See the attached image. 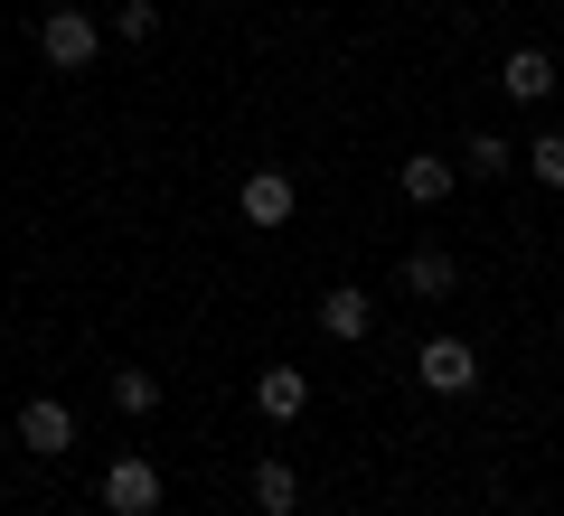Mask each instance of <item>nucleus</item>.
Listing matches in <instances>:
<instances>
[{"mask_svg":"<svg viewBox=\"0 0 564 516\" xmlns=\"http://www.w3.org/2000/svg\"><path fill=\"white\" fill-rule=\"evenodd\" d=\"M254 507H263V516H292V507H302V479H292V460H254Z\"/></svg>","mask_w":564,"mask_h":516,"instance_id":"9d476101","label":"nucleus"},{"mask_svg":"<svg viewBox=\"0 0 564 516\" xmlns=\"http://www.w3.org/2000/svg\"><path fill=\"white\" fill-rule=\"evenodd\" d=\"M452 282H462V263H452V254H443V244H423V254H414V263H404V292H414V300H443V292H452Z\"/></svg>","mask_w":564,"mask_h":516,"instance_id":"1a4fd4ad","label":"nucleus"},{"mask_svg":"<svg viewBox=\"0 0 564 516\" xmlns=\"http://www.w3.org/2000/svg\"><path fill=\"white\" fill-rule=\"evenodd\" d=\"M452 179H462V169H452V160H433V151H414V160L395 169V188H404L414 207H443V198H452Z\"/></svg>","mask_w":564,"mask_h":516,"instance_id":"39448f33","label":"nucleus"},{"mask_svg":"<svg viewBox=\"0 0 564 516\" xmlns=\"http://www.w3.org/2000/svg\"><path fill=\"white\" fill-rule=\"evenodd\" d=\"M321 329L329 338H367V329H377V300H367V292H329L321 300Z\"/></svg>","mask_w":564,"mask_h":516,"instance_id":"9b49d317","label":"nucleus"},{"mask_svg":"<svg viewBox=\"0 0 564 516\" xmlns=\"http://www.w3.org/2000/svg\"><path fill=\"white\" fill-rule=\"evenodd\" d=\"M254 404H263L273 422H292V414L311 404V376H302V366H263V376H254Z\"/></svg>","mask_w":564,"mask_h":516,"instance_id":"423d86ee","label":"nucleus"},{"mask_svg":"<svg viewBox=\"0 0 564 516\" xmlns=\"http://www.w3.org/2000/svg\"><path fill=\"white\" fill-rule=\"evenodd\" d=\"M245 217L254 226H292V179H282V169H254V179H245Z\"/></svg>","mask_w":564,"mask_h":516,"instance_id":"6e6552de","label":"nucleus"},{"mask_svg":"<svg viewBox=\"0 0 564 516\" xmlns=\"http://www.w3.org/2000/svg\"><path fill=\"white\" fill-rule=\"evenodd\" d=\"M20 441L39 460H57V451H76V414H66L57 395H39V404H20Z\"/></svg>","mask_w":564,"mask_h":516,"instance_id":"20e7f679","label":"nucleus"},{"mask_svg":"<svg viewBox=\"0 0 564 516\" xmlns=\"http://www.w3.org/2000/svg\"><path fill=\"white\" fill-rule=\"evenodd\" d=\"M113 29H122V39H151V29H161V10H151V0H122Z\"/></svg>","mask_w":564,"mask_h":516,"instance_id":"2eb2a0df","label":"nucleus"},{"mask_svg":"<svg viewBox=\"0 0 564 516\" xmlns=\"http://www.w3.org/2000/svg\"><path fill=\"white\" fill-rule=\"evenodd\" d=\"M39 57H47V66H66V76H76V66H95V20H85V10H47Z\"/></svg>","mask_w":564,"mask_h":516,"instance_id":"f03ea898","label":"nucleus"},{"mask_svg":"<svg viewBox=\"0 0 564 516\" xmlns=\"http://www.w3.org/2000/svg\"><path fill=\"white\" fill-rule=\"evenodd\" d=\"M414 376H423V395H470L480 385V358H470V338H423Z\"/></svg>","mask_w":564,"mask_h":516,"instance_id":"f257e3e1","label":"nucleus"},{"mask_svg":"<svg viewBox=\"0 0 564 516\" xmlns=\"http://www.w3.org/2000/svg\"><path fill=\"white\" fill-rule=\"evenodd\" d=\"M499 85H508L518 103H545V95H555V57H545V47H518V57L499 66Z\"/></svg>","mask_w":564,"mask_h":516,"instance_id":"0eeeda50","label":"nucleus"},{"mask_svg":"<svg viewBox=\"0 0 564 516\" xmlns=\"http://www.w3.org/2000/svg\"><path fill=\"white\" fill-rule=\"evenodd\" d=\"M470 179H499V169H508V160H518V141H489V132H470Z\"/></svg>","mask_w":564,"mask_h":516,"instance_id":"ddd939ff","label":"nucleus"},{"mask_svg":"<svg viewBox=\"0 0 564 516\" xmlns=\"http://www.w3.org/2000/svg\"><path fill=\"white\" fill-rule=\"evenodd\" d=\"M527 169H536L545 188H564V132H536V141H527Z\"/></svg>","mask_w":564,"mask_h":516,"instance_id":"4468645a","label":"nucleus"},{"mask_svg":"<svg viewBox=\"0 0 564 516\" xmlns=\"http://www.w3.org/2000/svg\"><path fill=\"white\" fill-rule=\"evenodd\" d=\"M113 404H122V414H161V376L122 366V376H113Z\"/></svg>","mask_w":564,"mask_h":516,"instance_id":"f8f14e48","label":"nucleus"},{"mask_svg":"<svg viewBox=\"0 0 564 516\" xmlns=\"http://www.w3.org/2000/svg\"><path fill=\"white\" fill-rule=\"evenodd\" d=\"M104 507L113 516H151L161 507V470H151V460H113V470H104Z\"/></svg>","mask_w":564,"mask_h":516,"instance_id":"7ed1b4c3","label":"nucleus"}]
</instances>
